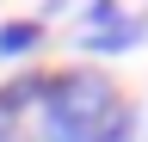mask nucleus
Segmentation results:
<instances>
[{
  "label": "nucleus",
  "instance_id": "nucleus-4",
  "mask_svg": "<svg viewBox=\"0 0 148 142\" xmlns=\"http://www.w3.org/2000/svg\"><path fill=\"white\" fill-rule=\"evenodd\" d=\"M49 43V25L37 12H18V19H0V62L6 68H31Z\"/></svg>",
  "mask_w": 148,
  "mask_h": 142
},
{
  "label": "nucleus",
  "instance_id": "nucleus-2",
  "mask_svg": "<svg viewBox=\"0 0 148 142\" xmlns=\"http://www.w3.org/2000/svg\"><path fill=\"white\" fill-rule=\"evenodd\" d=\"M148 43V12L142 6H130L117 25H105V31H74V49L99 68V62H117V56H136V49Z\"/></svg>",
  "mask_w": 148,
  "mask_h": 142
},
{
  "label": "nucleus",
  "instance_id": "nucleus-8",
  "mask_svg": "<svg viewBox=\"0 0 148 142\" xmlns=\"http://www.w3.org/2000/svg\"><path fill=\"white\" fill-rule=\"evenodd\" d=\"M142 142H148V111H142Z\"/></svg>",
  "mask_w": 148,
  "mask_h": 142
},
{
  "label": "nucleus",
  "instance_id": "nucleus-5",
  "mask_svg": "<svg viewBox=\"0 0 148 142\" xmlns=\"http://www.w3.org/2000/svg\"><path fill=\"white\" fill-rule=\"evenodd\" d=\"M99 142H142V105H130V99H123V111L105 123V136H99Z\"/></svg>",
  "mask_w": 148,
  "mask_h": 142
},
{
  "label": "nucleus",
  "instance_id": "nucleus-1",
  "mask_svg": "<svg viewBox=\"0 0 148 142\" xmlns=\"http://www.w3.org/2000/svg\"><path fill=\"white\" fill-rule=\"evenodd\" d=\"M117 111H123V86L111 80V68L92 62L49 68V93L31 117V142H99Z\"/></svg>",
  "mask_w": 148,
  "mask_h": 142
},
{
  "label": "nucleus",
  "instance_id": "nucleus-6",
  "mask_svg": "<svg viewBox=\"0 0 148 142\" xmlns=\"http://www.w3.org/2000/svg\"><path fill=\"white\" fill-rule=\"evenodd\" d=\"M130 6H117V0H86L80 6V31H105V25H117Z\"/></svg>",
  "mask_w": 148,
  "mask_h": 142
},
{
  "label": "nucleus",
  "instance_id": "nucleus-3",
  "mask_svg": "<svg viewBox=\"0 0 148 142\" xmlns=\"http://www.w3.org/2000/svg\"><path fill=\"white\" fill-rule=\"evenodd\" d=\"M49 93V68L31 62V68H12L6 80H0V123H12V130H25V123L37 117V105H43Z\"/></svg>",
  "mask_w": 148,
  "mask_h": 142
},
{
  "label": "nucleus",
  "instance_id": "nucleus-7",
  "mask_svg": "<svg viewBox=\"0 0 148 142\" xmlns=\"http://www.w3.org/2000/svg\"><path fill=\"white\" fill-rule=\"evenodd\" d=\"M0 142H31V130H12V123H0Z\"/></svg>",
  "mask_w": 148,
  "mask_h": 142
}]
</instances>
